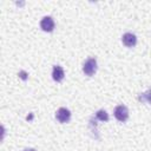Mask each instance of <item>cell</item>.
Instances as JSON below:
<instances>
[{
	"instance_id": "1",
	"label": "cell",
	"mask_w": 151,
	"mask_h": 151,
	"mask_svg": "<svg viewBox=\"0 0 151 151\" xmlns=\"http://www.w3.org/2000/svg\"><path fill=\"white\" fill-rule=\"evenodd\" d=\"M96 71H97V60H96V58L91 57V58L86 59V61L83 65V72L86 76L91 77V76H93L96 73Z\"/></svg>"
},
{
	"instance_id": "2",
	"label": "cell",
	"mask_w": 151,
	"mask_h": 151,
	"mask_svg": "<svg viewBox=\"0 0 151 151\" xmlns=\"http://www.w3.org/2000/svg\"><path fill=\"white\" fill-rule=\"evenodd\" d=\"M114 117L116 119H118L119 122H126L129 118V110L125 105H118L114 107Z\"/></svg>"
},
{
	"instance_id": "3",
	"label": "cell",
	"mask_w": 151,
	"mask_h": 151,
	"mask_svg": "<svg viewBox=\"0 0 151 151\" xmlns=\"http://www.w3.org/2000/svg\"><path fill=\"white\" fill-rule=\"evenodd\" d=\"M54 26H55L54 20H53V18L50 17V15L44 17V18L40 20V27H41V29L45 31V32H52V31L54 29Z\"/></svg>"
},
{
	"instance_id": "4",
	"label": "cell",
	"mask_w": 151,
	"mask_h": 151,
	"mask_svg": "<svg viewBox=\"0 0 151 151\" xmlns=\"http://www.w3.org/2000/svg\"><path fill=\"white\" fill-rule=\"evenodd\" d=\"M55 118L59 123H67L71 119V112L66 107H60L55 112Z\"/></svg>"
},
{
	"instance_id": "5",
	"label": "cell",
	"mask_w": 151,
	"mask_h": 151,
	"mask_svg": "<svg viewBox=\"0 0 151 151\" xmlns=\"http://www.w3.org/2000/svg\"><path fill=\"white\" fill-rule=\"evenodd\" d=\"M122 41L123 44L126 46V47H133L136 44H137V37L133 34V33H124L123 37H122Z\"/></svg>"
},
{
	"instance_id": "6",
	"label": "cell",
	"mask_w": 151,
	"mask_h": 151,
	"mask_svg": "<svg viewBox=\"0 0 151 151\" xmlns=\"http://www.w3.org/2000/svg\"><path fill=\"white\" fill-rule=\"evenodd\" d=\"M65 77V72H64V68L59 65H55L53 66V70H52V78L53 80L55 81H61Z\"/></svg>"
},
{
	"instance_id": "7",
	"label": "cell",
	"mask_w": 151,
	"mask_h": 151,
	"mask_svg": "<svg viewBox=\"0 0 151 151\" xmlns=\"http://www.w3.org/2000/svg\"><path fill=\"white\" fill-rule=\"evenodd\" d=\"M138 99H139L140 101H143V103L151 104V87H150L147 91H145L144 93H140V94L138 96Z\"/></svg>"
},
{
	"instance_id": "8",
	"label": "cell",
	"mask_w": 151,
	"mask_h": 151,
	"mask_svg": "<svg viewBox=\"0 0 151 151\" xmlns=\"http://www.w3.org/2000/svg\"><path fill=\"white\" fill-rule=\"evenodd\" d=\"M96 118L98 120H100V122H107L109 120V114H107V112L105 110L100 109V110H98L96 112Z\"/></svg>"
},
{
	"instance_id": "9",
	"label": "cell",
	"mask_w": 151,
	"mask_h": 151,
	"mask_svg": "<svg viewBox=\"0 0 151 151\" xmlns=\"http://www.w3.org/2000/svg\"><path fill=\"white\" fill-rule=\"evenodd\" d=\"M19 76H20V78H21L22 80H26V79H27V73H26L25 71H20V72H19Z\"/></svg>"
},
{
	"instance_id": "10",
	"label": "cell",
	"mask_w": 151,
	"mask_h": 151,
	"mask_svg": "<svg viewBox=\"0 0 151 151\" xmlns=\"http://www.w3.org/2000/svg\"><path fill=\"white\" fill-rule=\"evenodd\" d=\"M24 151H35V149H33V147H27V149H25Z\"/></svg>"
}]
</instances>
